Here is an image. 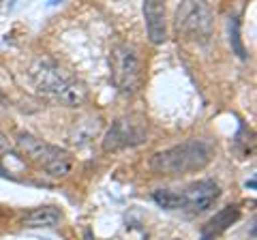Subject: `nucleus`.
I'll list each match as a JSON object with an SVG mask.
<instances>
[{
  "instance_id": "20e7f679",
  "label": "nucleus",
  "mask_w": 257,
  "mask_h": 240,
  "mask_svg": "<svg viewBox=\"0 0 257 240\" xmlns=\"http://www.w3.org/2000/svg\"><path fill=\"white\" fill-rule=\"evenodd\" d=\"M111 79L122 94H133L142 84V58L138 47L120 43L111 52Z\"/></svg>"
},
{
  "instance_id": "f03ea898",
  "label": "nucleus",
  "mask_w": 257,
  "mask_h": 240,
  "mask_svg": "<svg viewBox=\"0 0 257 240\" xmlns=\"http://www.w3.org/2000/svg\"><path fill=\"white\" fill-rule=\"evenodd\" d=\"M212 161V146L204 140H187L159 150L150 159V170L159 176H182L199 172Z\"/></svg>"
},
{
  "instance_id": "6e6552de",
  "label": "nucleus",
  "mask_w": 257,
  "mask_h": 240,
  "mask_svg": "<svg viewBox=\"0 0 257 240\" xmlns=\"http://www.w3.org/2000/svg\"><path fill=\"white\" fill-rule=\"evenodd\" d=\"M144 20H146V30L150 43L161 45L167 41V20H165V5L159 0L144 3Z\"/></svg>"
},
{
  "instance_id": "f257e3e1",
  "label": "nucleus",
  "mask_w": 257,
  "mask_h": 240,
  "mask_svg": "<svg viewBox=\"0 0 257 240\" xmlns=\"http://www.w3.org/2000/svg\"><path fill=\"white\" fill-rule=\"evenodd\" d=\"M28 77L32 88L39 94H43V97L56 103H62V105L69 107L82 105L88 97L86 86L50 58L35 60V65L28 69Z\"/></svg>"
},
{
  "instance_id": "9b49d317",
  "label": "nucleus",
  "mask_w": 257,
  "mask_h": 240,
  "mask_svg": "<svg viewBox=\"0 0 257 240\" xmlns=\"http://www.w3.org/2000/svg\"><path fill=\"white\" fill-rule=\"evenodd\" d=\"M152 199L165 210H180L182 208V193L180 189H157Z\"/></svg>"
},
{
  "instance_id": "f8f14e48",
  "label": "nucleus",
  "mask_w": 257,
  "mask_h": 240,
  "mask_svg": "<svg viewBox=\"0 0 257 240\" xmlns=\"http://www.w3.org/2000/svg\"><path fill=\"white\" fill-rule=\"evenodd\" d=\"M229 43H231V50L238 54V58H246V50H244L242 41H240V22H238V18L229 20Z\"/></svg>"
},
{
  "instance_id": "9d476101",
  "label": "nucleus",
  "mask_w": 257,
  "mask_h": 240,
  "mask_svg": "<svg viewBox=\"0 0 257 240\" xmlns=\"http://www.w3.org/2000/svg\"><path fill=\"white\" fill-rule=\"evenodd\" d=\"M238 219H240V208L238 206H225V208H221V210L204 225V238L208 240L212 236L223 234V231L227 229L229 225H234Z\"/></svg>"
},
{
  "instance_id": "7ed1b4c3",
  "label": "nucleus",
  "mask_w": 257,
  "mask_h": 240,
  "mask_svg": "<svg viewBox=\"0 0 257 240\" xmlns=\"http://www.w3.org/2000/svg\"><path fill=\"white\" fill-rule=\"evenodd\" d=\"M20 153L28 159L30 163H35L39 170H43L47 176H54V178H62L71 172L73 161H71V155L67 150H62L58 146H52V144L43 142L41 138L32 133H20L18 140Z\"/></svg>"
},
{
  "instance_id": "423d86ee",
  "label": "nucleus",
  "mask_w": 257,
  "mask_h": 240,
  "mask_svg": "<svg viewBox=\"0 0 257 240\" xmlns=\"http://www.w3.org/2000/svg\"><path fill=\"white\" fill-rule=\"evenodd\" d=\"M176 28L187 39L206 41L212 33V15L204 3H182L176 9Z\"/></svg>"
},
{
  "instance_id": "39448f33",
  "label": "nucleus",
  "mask_w": 257,
  "mask_h": 240,
  "mask_svg": "<svg viewBox=\"0 0 257 240\" xmlns=\"http://www.w3.org/2000/svg\"><path fill=\"white\" fill-rule=\"evenodd\" d=\"M148 123L140 114H128L111 123L105 138H103V150L105 153H116L122 148H133L146 142Z\"/></svg>"
},
{
  "instance_id": "0eeeda50",
  "label": "nucleus",
  "mask_w": 257,
  "mask_h": 240,
  "mask_svg": "<svg viewBox=\"0 0 257 240\" xmlns=\"http://www.w3.org/2000/svg\"><path fill=\"white\" fill-rule=\"evenodd\" d=\"M182 193V208H187L191 212H204L208 210L216 199L221 197V187L214 180H195L180 189Z\"/></svg>"
},
{
  "instance_id": "1a4fd4ad",
  "label": "nucleus",
  "mask_w": 257,
  "mask_h": 240,
  "mask_svg": "<svg viewBox=\"0 0 257 240\" xmlns=\"http://www.w3.org/2000/svg\"><path fill=\"white\" fill-rule=\"evenodd\" d=\"M62 219V212L56 206H39L24 214V227H56Z\"/></svg>"
}]
</instances>
